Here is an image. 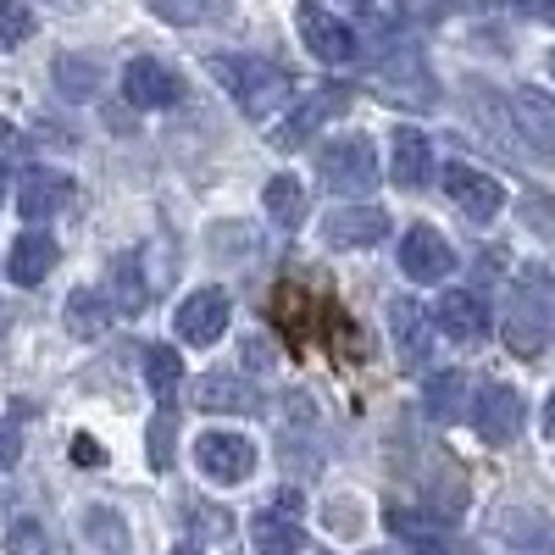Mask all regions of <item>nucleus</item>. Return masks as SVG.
Here are the masks:
<instances>
[{
  "label": "nucleus",
  "mask_w": 555,
  "mask_h": 555,
  "mask_svg": "<svg viewBox=\"0 0 555 555\" xmlns=\"http://www.w3.org/2000/svg\"><path fill=\"white\" fill-rule=\"evenodd\" d=\"M317 172L334 195L356 201V195H373L378 190V145L366 133H339L317 151Z\"/></svg>",
  "instance_id": "f03ea898"
},
{
  "label": "nucleus",
  "mask_w": 555,
  "mask_h": 555,
  "mask_svg": "<svg viewBox=\"0 0 555 555\" xmlns=\"http://www.w3.org/2000/svg\"><path fill=\"white\" fill-rule=\"evenodd\" d=\"M256 555H306V528H300V494L284 489L272 505H261L256 512Z\"/></svg>",
  "instance_id": "39448f33"
},
{
  "label": "nucleus",
  "mask_w": 555,
  "mask_h": 555,
  "mask_svg": "<svg viewBox=\"0 0 555 555\" xmlns=\"http://www.w3.org/2000/svg\"><path fill=\"white\" fill-rule=\"evenodd\" d=\"M56 240L51 234H39V228H28V234H17L12 240V250H7V278L12 284H44V278H51V267H56Z\"/></svg>",
  "instance_id": "a211bd4d"
},
{
  "label": "nucleus",
  "mask_w": 555,
  "mask_h": 555,
  "mask_svg": "<svg viewBox=\"0 0 555 555\" xmlns=\"http://www.w3.org/2000/svg\"><path fill=\"white\" fill-rule=\"evenodd\" d=\"M167 439H172V416L162 411L151 423V461H156V473H167Z\"/></svg>",
  "instance_id": "72a5a7b5"
},
{
  "label": "nucleus",
  "mask_w": 555,
  "mask_h": 555,
  "mask_svg": "<svg viewBox=\"0 0 555 555\" xmlns=\"http://www.w3.org/2000/svg\"><path fill=\"white\" fill-rule=\"evenodd\" d=\"M0 195H7V167H0Z\"/></svg>",
  "instance_id": "a19ab883"
},
{
  "label": "nucleus",
  "mask_w": 555,
  "mask_h": 555,
  "mask_svg": "<svg viewBox=\"0 0 555 555\" xmlns=\"http://www.w3.org/2000/svg\"><path fill=\"white\" fill-rule=\"evenodd\" d=\"M517 211H522V222L533 228L539 240H555V195L550 190H522Z\"/></svg>",
  "instance_id": "7c9ffc66"
},
{
  "label": "nucleus",
  "mask_w": 555,
  "mask_h": 555,
  "mask_svg": "<svg viewBox=\"0 0 555 555\" xmlns=\"http://www.w3.org/2000/svg\"><path fill=\"white\" fill-rule=\"evenodd\" d=\"M512 12H522V17H533V23H550L555 28V0H505Z\"/></svg>",
  "instance_id": "c9c22d12"
},
{
  "label": "nucleus",
  "mask_w": 555,
  "mask_h": 555,
  "mask_svg": "<svg viewBox=\"0 0 555 555\" xmlns=\"http://www.w3.org/2000/svg\"><path fill=\"white\" fill-rule=\"evenodd\" d=\"M389 178L400 183V190H423V183L434 178V145L416 128H395V139H389Z\"/></svg>",
  "instance_id": "f3484780"
},
{
  "label": "nucleus",
  "mask_w": 555,
  "mask_h": 555,
  "mask_svg": "<svg viewBox=\"0 0 555 555\" xmlns=\"http://www.w3.org/2000/svg\"><path fill=\"white\" fill-rule=\"evenodd\" d=\"M366 555H395V550H366Z\"/></svg>",
  "instance_id": "37998d69"
},
{
  "label": "nucleus",
  "mask_w": 555,
  "mask_h": 555,
  "mask_svg": "<svg viewBox=\"0 0 555 555\" xmlns=\"http://www.w3.org/2000/svg\"><path fill=\"white\" fill-rule=\"evenodd\" d=\"M195 467L211 483H245L256 473V444L245 434H201L195 439Z\"/></svg>",
  "instance_id": "6e6552de"
},
{
  "label": "nucleus",
  "mask_w": 555,
  "mask_h": 555,
  "mask_svg": "<svg viewBox=\"0 0 555 555\" xmlns=\"http://www.w3.org/2000/svg\"><path fill=\"white\" fill-rule=\"evenodd\" d=\"M211 78L228 89V95L240 101L245 117H272L278 106L289 101V73L267 62V56H211L206 62Z\"/></svg>",
  "instance_id": "f257e3e1"
},
{
  "label": "nucleus",
  "mask_w": 555,
  "mask_h": 555,
  "mask_svg": "<svg viewBox=\"0 0 555 555\" xmlns=\"http://www.w3.org/2000/svg\"><path fill=\"white\" fill-rule=\"evenodd\" d=\"M28 34H34V12H28V0H0V51L23 44Z\"/></svg>",
  "instance_id": "473e14b6"
},
{
  "label": "nucleus",
  "mask_w": 555,
  "mask_h": 555,
  "mask_svg": "<svg viewBox=\"0 0 555 555\" xmlns=\"http://www.w3.org/2000/svg\"><path fill=\"white\" fill-rule=\"evenodd\" d=\"M122 95H128V106H139V112H162V106H178L183 83H178V73H172L167 62L133 56V62L122 67Z\"/></svg>",
  "instance_id": "9d476101"
},
{
  "label": "nucleus",
  "mask_w": 555,
  "mask_h": 555,
  "mask_svg": "<svg viewBox=\"0 0 555 555\" xmlns=\"http://www.w3.org/2000/svg\"><path fill=\"white\" fill-rule=\"evenodd\" d=\"M505 345H512V356H522V361H539L550 350V311L533 306L528 295H517L512 311H505Z\"/></svg>",
  "instance_id": "dca6fc26"
},
{
  "label": "nucleus",
  "mask_w": 555,
  "mask_h": 555,
  "mask_svg": "<svg viewBox=\"0 0 555 555\" xmlns=\"http://www.w3.org/2000/svg\"><path fill=\"white\" fill-rule=\"evenodd\" d=\"M423 411L434 416V423H461V416H467V373H434L428 378V389H423Z\"/></svg>",
  "instance_id": "b1692460"
},
{
  "label": "nucleus",
  "mask_w": 555,
  "mask_h": 555,
  "mask_svg": "<svg viewBox=\"0 0 555 555\" xmlns=\"http://www.w3.org/2000/svg\"><path fill=\"white\" fill-rule=\"evenodd\" d=\"M0 334H7V306H0Z\"/></svg>",
  "instance_id": "79ce46f5"
},
{
  "label": "nucleus",
  "mask_w": 555,
  "mask_h": 555,
  "mask_svg": "<svg viewBox=\"0 0 555 555\" xmlns=\"http://www.w3.org/2000/svg\"><path fill=\"white\" fill-rule=\"evenodd\" d=\"M272 361H278V350H272V345L245 339V366H256V373H261V366H272Z\"/></svg>",
  "instance_id": "e433bc0d"
},
{
  "label": "nucleus",
  "mask_w": 555,
  "mask_h": 555,
  "mask_svg": "<svg viewBox=\"0 0 555 555\" xmlns=\"http://www.w3.org/2000/svg\"><path fill=\"white\" fill-rule=\"evenodd\" d=\"M228 317H234V300H228L222 289H195L190 300L178 306V317H172V334L183 339V345H217L222 339V328H228Z\"/></svg>",
  "instance_id": "1a4fd4ad"
},
{
  "label": "nucleus",
  "mask_w": 555,
  "mask_h": 555,
  "mask_svg": "<svg viewBox=\"0 0 555 555\" xmlns=\"http://www.w3.org/2000/svg\"><path fill=\"white\" fill-rule=\"evenodd\" d=\"M112 278H117V306H122L128 317L151 306V289H145V272H139V261H133V256H122V261L112 267Z\"/></svg>",
  "instance_id": "c756f323"
},
{
  "label": "nucleus",
  "mask_w": 555,
  "mask_h": 555,
  "mask_svg": "<svg viewBox=\"0 0 555 555\" xmlns=\"http://www.w3.org/2000/svg\"><path fill=\"white\" fill-rule=\"evenodd\" d=\"M378 240H389V211L378 206H339L322 222V245L328 250H366Z\"/></svg>",
  "instance_id": "f8f14e48"
},
{
  "label": "nucleus",
  "mask_w": 555,
  "mask_h": 555,
  "mask_svg": "<svg viewBox=\"0 0 555 555\" xmlns=\"http://www.w3.org/2000/svg\"><path fill=\"white\" fill-rule=\"evenodd\" d=\"M444 195L461 206V217L478 222V228H489L505 211V183L489 178V172H478V167H467V162H450L444 167Z\"/></svg>",
  "instance_id": "20e7f679"
},
{
  "label": "nucleus",
  "mask_w": 555,
  "mask_h": 555,
  "mask_svg": "<svg viewBox=\"0 0 555 555\" xmlns=\"http://www.w3.org/2000/svg\"><path fill=\"white\" fill-rule=\"evenodd\" d=\"M544 434H555V389H550V400H544Z\"/></svg>",
  "instance_id": "58836bf2"
},
{
  "label": "nucleus",
  "mask_w": 555,
  "mask_h": 555,
  "mask_svg": "<svg viewBox=\"0 0 555 555\" xmlns=\"http://www.w3.org/2000/svg\"><path fill=\"white\" fill-rule=\"evenodd\" d=\"M17 455H23V434H17V423H0V473H12V467H17Z\"/></svg>",
  "instance_id": "f704fd0d"
},
{
  "label": "nucleus",
  "mask_w": 555,
  "mask_h": 555,
  "mask_svg": "<svg viewBox=\"0 0 555 555\" xmlns=\"http://www.w3.org/2000/svg\"><path fill=\"white\" fill-rule=\"evenodd\" d=\"M261 206H267V217H272L278 228H300V222H306V190H300V178H295V172L267 178Z\"/></svg>",
  "instance_id": "393cba45"
},
{
  "label": "nucleus",
  "mask_w": 555,
  "mask_h": 555,
  "mask_svg": "<svg viewBox=\"0 0 555 555\" xmlns=\"http://www.w3.org/2000/svg\"><path fill=\"white\" fill-rule=\"evenodd\" d=\"M434 328L450 345H483L489 339V306L473 289H444L434 306Z\"/></svg>",
  "instance_id": "9b49d317"
},
{
  "label": "nucleus",
  "mask_w": 555,
  "mask_h": 555,
  "mask_svg": "<svg viewBox=\"0 0 555 555\" xmlns=\"http://www.w3.org/2000/svg\"><path fill=\"white\" fill-rule=\"evenodd\" d=\"M345 106H350V89H317L311 101H300V106H295V117H289L284 128H272V145H278V151L306 145V139H311L322 122H328V117H339Z\"/></svg>",
  "instance_id": "2eb2a0df"
},
{
  "label": "nucleus",
  "mask_w": 555,
  "mask_h": 555,
  "mask_svg": "<svg viewBox=\"0 0 555 555\" xmlns=\"http://www.w3.org/2000/svg\"><path fill=\"white\" fill-rule=\"evenodd\" d=\"M400 267L405 278H416V284H444V278L455 272V245L439 234V228L416 222L400 234Z\"/></svg>",
  "instance_id": "0eeeda50"
},
{
  "label": "nucleus",
  "mask_w": 555,
  "mask_h": 555,
  "mask_svg": "<svg viewBox=\"0 0 555 555\" xmlns=\"http://www.w3.org/2000/svg\"><path fill=\"white\" fill-rule=\"evenodd\" d=\"M272 322H278L289 339H306V334H311V295H306L300 284H278V295H272Z\"/></svg>",
  "instance_id": "bb28decb"
},
{
  "label": "nucleus",
  "mask_w": 555,
  "mask_h": 555,
  "mask_svg": "<svg viewBox=\"0 0 555 555\" xmlns=\"http://www.w3.org/2000/svg\"><path fill=\"white\" fill-rule=\"evenodd\" d=\"M350 7H366V0H350Z\"/></svg>",
  "instance_id": "a18cd8bd"
},
{
  "label": "nucleus",
  "mask_w": 555,
  "mask_h": 555,
  "mask_svg": "<svg viewBox=\"0 0 555 555\" xmlns=\"http://www.w3.org/2000/svg\"><path fill=\"white\" fill-rule=\"evenodd\" d=\"M145 384H151V395H156L162 405H172V395H178V384H183V361H178L172 345H151V350H145Z\"/></svg>",
  "instance_id": "cd10ccee"
},
{
  "label": "nucleus",
  "mask_w": 555,
  "mask_h": 555,
  "mask_svg": "<svg viewBox=\"0 0 555 555\" xmlns=\"http://www.w3.org/2000/svg\"><path fill=\"white\" fill-rule=\"evenodd\" d=\"M56 89H62L67 101H89L101 89V67L89 62V56H73L67 51V56H56Z\"/></svg>",
  "instance_id": "c85d7f7f"
},
{
  "label": "nucleus",
  "mask_w": 555,
  "mask_h": 555,
  "mask_svg": "<svg viewBox=\"0 0 555 555\" xmlns=\"http://www.w3.org/2000/svg\"><path fill=\"white\" fill-rule=\"evenodd\" d=\"M522 423H528L522 395H517L512 384H494V378H489V384L478 389V405H473V428H478V439H483L489 450H505V444H517Z\"/></svg>",
  "instance_id": "7ed1b4c3"
},
{
  "label": "nucleus",
  "mask_w": 555,
  "mask_h": 555,
  "mask_svg": "<svg viewBox=\"0 0 555 555\" xmlns=\"http://www.w3.org/2000/svg\"><path fill=\"white\" fill-rule=\"evenodd\" d=\"M172 555H201V544H178Z\"/></svg>",
  "instance_id": "ea45409f"
},
{
  "label": "nucleus",
  "mask_w": 555,
  "mask_h": 555,
  "mask_svg": "<svg viewBox=\"0 0 555 555\" xmlns=\"http://www.w3.org/2000/svg\"><path fill=\"white\" fill-rule=\"evenodd\" d=\"M550 73H555V51H550Z\"/></svg>",
  "instance_id": "c03bdc74"
},
{
  "label": "nucleus",
  "mask_w": 555,
  "mask_h": 555,
  "mask_svg": "<svg viewBox=\"0 0 555 555\" xmlns=\"http://www.w3.org/2000/svg\"><path fill=\"white\" fill-rule=\"evenodd\" d=\"M389 528H395V539H405L411 544V555H444V528L434 522H423V512H400V505H389Z\"/></svg>",
  "instance_id": "a878e982"
},
{
  "label": "nucleus",
  "mask_w": 555,
  "mask_h": 555,
  "mask_svg": "<svg viewBox=\"0 0 555 555\" xmlns=\"http://www.w3.org/2000/svg\"><path fill=\"white\" fill-rule=\"evenodd\" d=\"M195 405L201 411H234V416H256L261 411V389L245 378H228V373H206L195 384Z\"/></svg>",
  "instance_id": "4be33fe9"
},
{
  "label": "nucleus",
  "mask_w": 555,
  "mask_h": 555,
  "mask_svg": "<svg viewBox=\"0 0 555 555\" xmlns=\"http://www.w3.org/2000/svg\"><path fill=\"white\" fill-rule=\"evenodd\" d=\"M73 178L67 172H56V167H34V172H23V183H17V211L28 217V222H44V217H56V211H67L73 206Z\"/></svg>",
  "instance_id": "4468645a"
},
{
  "label": "nucleus",
  "mask_w": 555,
  "mask_h": 555,
  "mask_svg": "<svg viewBox=\"0 0 555 555\" xmlns=\"http://www.w3.org/2000/svg\"><path fill=\"white\" fill-rule=\"evenodd\" d=\"M512 112H517V128H522L528 145H533L539 156H555V95L522 83L517 95H512Z\"/></svg>",
  "instance_id": "6ab92c4d"
},
{
  "label": "nucleus",
  "mask_w": 555,
  "mask_h": 555,
  "mask_svg": "<svg viewBox=\"0 0 555 555\" xmlns=\"http://www.w3.org/2000/svg\"><path fill=\"white\" fill-rule=\"evenodd\" d=\"M7 550H12V555H51V533H44L39 517H17V522L7 528Z\"/></svg>",
  "instance_id": "2f4dec72"
},
{
  "label": "nucleus",
  "mask_w": 555,
  "mask_h": 555,
  "mask_svg": "<svg viewBox=\"0 0 555 555\" xmlns=\"http://www.w3.org/2000/svg\"><path fill=\"white\" fill-rule=\"evenodd\" d=\"M112 317H117V306H112V295L106 289H73L67 295V311H62V322H67V334L73 339H106V328H112Z\"/></svg>",
  "instance_id": "aec40b11"
},
{
  "label": "nucleus",
  "mask_w": 555,
  "mask_h": 555,
  "mask_svg": "<svg viewBox=\"0 0 555 555\" xmlns=\"http://www.w3.org/2000/svg\"><path fill=\"white\" fill-rule=\"evenodd\" d=\"M73 461H101V444H89V439H73Z\"/></svg>",
  "instance_id": "4c0bfd02"
},
{
  "label": "nucleus",
  "mask_w": 555,
  "mask_h": 555,
  "mask_svg": "<svg viewBox=\"0 0 555 555\" xmlns=\"http://www.w3.org/2000/svg\"><path fill=\"white\" fill-rule=\"evenodd\" d=\"M494 539H500V555H555V528L539 512H505Z\"/></svg>",
  "instance_id": "412c9836"
},
{
  "label": "nucleus",
  "mask_w": 555,
  "mask_h": 555,
  "mask_svg": "<svg viewBox=\"0 0 555 555\" xmlns=\"http://www.w3.org/2000/svg\"><path fill=\"white\" fill-rule=\"evenodd\" d=\"M389 334H395V356H400L405 373L434 356V322H428V311L416 306L411 295H400V300L389 306Z\"/></svg>",
  "instance_id": "ddd939ff"
},
{
  "label": "nucleus",
  "mask_w": 555,
  "mask_h": 555,
  "mask_svg": "<svg viewBox=\"0 0 555 555\" xmlns=\"http://www.w3.org/2000/svg\"><path fill=\"white\" fill-rule=\"evenodd\" d=\"M295 28H300L306 51H311L317 62H328V67L356 62V28H345L328 7H311V0H300V7H295Z\"/></svg>",
  "instance_id": "423d86ee"
},
{
  "label": "nucleus",
  "mask_w": 555,
  "mask_h": 555,
  "mask_svg": "<svg viewBox=\"0 0 555 555\" xmlns=\"http://www.w3.org/2000/svg\"><path fill=\"white\" fill-rule=\"evenodd\" d=\"M145 7L172 28H211L234 17V0H145Z\"/></svg>",
  "instance_id": "5701e85b"
}]
</instances>
